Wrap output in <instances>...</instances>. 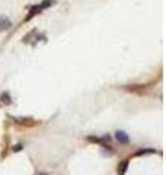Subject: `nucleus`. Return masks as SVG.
Listing matches in <instances>:
<instances>
[{
    "label": "nucleus",
    "instance_id": "8",
    "mask_svg": "<svg viewBox=\"0 0 166 175\" xmlns=\"http://www.w3.org/2000/svg\"><path fill=\"white\" fill-rule=\"evenodd\" d=\"M3 99H4L6 104H10V99H9V95H7V93H3V95H1V101H3Z\"/></svg>",
    "mask_w": 166,
    "mask_h": 175
},
{
    "label": "nucleus",
    "instance_id": "4",
    "mask_svg": "<svg viewBox=\"0 0 166 175\" xmlns=\"http://www.w3.org/2000/svg\"><path fill=\"white\" fill-rule=\"evenodd\" d=\"M127 168H128V162H127V160L121 162V163L118 165V174L124 175V174H125V171H127Z\"/></svg>",
    "mask_w": 166,
    "mask_h": 175
},
{
    "label": "nucleus",
    "instance_id": "5",
    "mask_svg": "<svg viewBox=\"0 0 166 175\" xmlns=\"http://www.w3.org/2000/svg\"><path fill=\"white\" fill-rule=\"evenodd\" d=\"M147 153H156V150H153V149H141V150H138L135 155L140 156V155H147Z\"/></svg>",
    "mask_w": 166,
    "mask_h": 175
},
{
    "label": "nucleus",
    "instance_id": "9",
    "mask_svg": "<svg viewBox=\"0 0 166 175\" xmlns=\"http://www.w3.org/2000/svg\"><path fill=\"white\" fill-rule=\"evenodd\" d=\"M20 149H22V144H16V147H13V150H15V152L20 150Z\"/></svg>",
    "mask_w": 166,
    "mask_h": 175
},
{
    "label": "nucleus",
    "instance_id": "1",
    "mask_svg": "<svg viewBox=\"0 0 166 175\" xmlns=\"http://www.w3.org/2000/svg\"><path fill=\"white\" fill-rule=\"evenodd\" d=\"M12 26V22L9 20V18L0 16V31H7Z\"/></svg>",
    "mask_w": 166,
    "mask_h": 175
},
{
    "label": "nucleus",
    "instance_id": "6",
    "mask_svg": "<svg viewBox=\"0 0 166 175\" xmlns=\"http://www.w3.org/2000/svg\"><path fill=\"white\" fill-rule=\"evenodd\" d=\"M87 139L90 140V141H95V143H100V144H103V146H106L105 143H103V140L99 139V137H93V136H89Z\"/></svg>",
    "mask_w": 166,
    "mask_h": 175
},
{
    "label": "nucleus",
    "instance_id": "7",
    "mask_svg": "<svg viewBox=\"0 0 166 175\" xmlns=\"http://www.w3.org/2000/svg\"><path fill=\"white\" fill-rule=\"evenodd\" d=\"M51 4H52V1H51V0H44V1L41 3V7H42V9H44V7H50Z\"/></svg>",
    "mask_w": 166,
    "mask_h": 175
},
{
    "label": "nucleus",
    "instance_id": "3",
    "mask_svg": "<svg viewBox=\"0 0 166 175\" xmlns=\"http://www.w3.org/2000/svg\"><path fill=\"white\" fill-rule=\"evenodd\" d=\"M41 10H42V7H41V4H39V6H33V7H31V9H29V15H28V18H26V20H28V19H31V18H32L33 15H36V13H39Z\"/></svg>",
    "mask_w": 166,
    "mask_h": 175
},
{
    "label": "nucleus",
    "instance_id": "2",
    "mask_svg": "<svg viewBox=\"0 0 166 175\" xmlns=\"http://www.w3.org/2000/svg\"><path fill=\"white\" fill-rule=\"evenodd\" d=\"M115 137L119 143H128V136L124 133V131H116L115 133Z\"/></svg>",
    "mask_w": 166,
    "mask_h": 175
}]
</instances>
